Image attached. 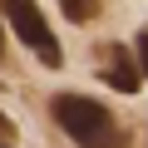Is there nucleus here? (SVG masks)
I'll list each match as a JSON object with an SVG mask.
<instances>
[{"instance_id": "20e7f679", "label": "nucleus", "mask_w": 148, "mask_h": 148, "mask_svg": "<svg viewBox=\"0 0 148 148\" xmlns=\"http://www.w3.org/2000/svg\"><path fill=\"white\" fill-rule=\"evenodd\" d=\"M59 10H64L74 25H89V20L99 15V0H59Z\"/></svg>"}, {"instance_id": "0eeeda50", "label": "nucleus", "mask_w": 148, "mask_h": 148, "mask_svg": "<svg viewBox=\"0 0 148 148\" xmlns=\"http://www.w3.org/2000/svg\"><path fill=\"white\" fill-rule=\"evenodd\" d=\"M0 59H5V30H0Z\"/></svg>"}, {"instance_id": "39448f33", "label": "nucleus", "mask_w": 148, "mask_h": 148, "mask_svg": "<svg viewBox=\"0 0 148 148\" xmlns=\"http://www.w3.org/2000/svg\"><path fill=\"white\" fill-rule=\"evenodd\" d=\"M133 49H138V74H143V79H148V25L133 35Z\"/></svg>"}, {"instance_id": "f03ea898", "label": "nucleus", "mask_w": 148, "mask_h": 148, "mask_svg": "<svg viewBox=\"0 0 148 148\" xmlns=\"http://www.w3.org/2000/svg\"><path fill=\"white\" fill-rule=\"evenodd\" d=\"M0 10H5V20H10L15 40H20V45H30V49L40 54V64H45V69H59V64H64V49H59V40L49 35V25H45V15H40L35 0H0Z\"/></svg>"}, {"instance_id": "7ed1b4c3", "label": "nucleus", "mask_w": 148, "mask_h": 148, "mask_svg": "<svg viewBox=\"0 0 148 148\" xmlns=\"http://www.w3.org/2000/svg\"><path fill=\"white\" fill-rule=\"evenodd\" d=\"M104 79H109L119 94H138L143 74H138V64H133V54H128L123 45H104Z\"/></svg>"}, {"instance_id": "6e6552de", "label": "nucleus", "mask_w": 148, "mask_h": 148, "mask_svg": "<svg viewBox=\"0 0 148 148\" xmlns=\"http://www.w3.org/2000/svg\"><path fill=\"white\" fill-rule=\"evenodd\" d=\"M0 148H10V143H0Z\"/></svg>"}, {"instance_id": "423d86ee", "label": "nucleus", "mask_w": 148, "mask_h": 148, "mask_svg": "<svg viewBox=\"0 0 148 148\" xmlns=\"http://www.w3.org/2000/svg\"><path fill=\"white\" fill-rule=\"evenodd\" d=\"M10 133H15V123H10L5 114H0V138H10Z\"/></svg>"}, {"instance_id": "f257e3e1", "label": "nucleus", "mask_w": 148, "mask_h": 148, "mask_svg": "<svg viewBox=\"0 0 148 148\" xmlns=\"http://www.w3.org/2000/svg\"><path fill=\"white\" fill-rule=\"evenodd\" d=\"M49 114H54V123L79 143V148H128V133H123V128L114 123V114H109L99 99H89V94H54Z\"/></svg>"}]
</instances>
